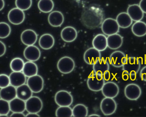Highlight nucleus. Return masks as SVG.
Returning <instances> with one entry per match:
<instances>
[{"label":"nucleus","instance_id":"nucleus-1","mask_svg":"<svg viewBox=\"0 0 146 117\" xmlns=\"http://www.w3.org/2000/svg\"><path fill=\"white\" fill-rule=\"evenodd\" d=\"M104 13L101 8L96 5L87 7L82 12L81 21L88 28L94 29L103 23Z\"/></svg>","mask_w":146,"mask_h":117},{"label":"nucleus","instance_id":"nucleus-2","mask_svg":"<svg viewBox=\"0 0 146 117\" xmlns=\"http://www.w3.org/2000/svg\"><path fill=\"white\" fill-rule=\"evenodd\" d=\"M105 83L103 76L95 74L94 72L89 75L87 82L88 88L91 91L95 92L101 91Z\"/></svg>","mask_w":146,"mask_h":117},{"label":"nucleus","instance_id":"nucleus-3","mask_svg":"<svg viewBox=\"0 0 146 117\" xmlns=\"http://www.w3.org/2000/svg\"><path fill=\"white\" fill-rule=\"evenodd\" d=\"M74 61L68 56L61 57L57 62V67L58 70L62 74H70L72 72L75 68Z\"/></svg>","mask_w":146,"mask_h":117},{"label":"nucleus","instance_id":"nucleus-4","mask_svg":"<svg viewBox=\"0 0 146 117\" xmlns=\"http://www.w3.org/2000/svg\"><path fill=\"white\" fill-rule=\"evenodd\" d=\"M55 101L59 106H70L73 102V98L70 92L66 90L58 91L55 95Z\"/></svg>","mask_w":146,"mask_h":117},{"label":"nucleus","instance_id":"nucleus-5","mask_svg":"<svg viewBox=\"0 0 146 117\" xmlns=\"http://www.w3.org/2000/svg\"><path fill=\"white\" fill-rule=\"evenodd\" d=\"M101 29L104 34L107 36L117 33L119 31L120 27L116 20L112 18H107L103 21Z\"/></svg>","mask_w":146,"mask_h":117},{"label":"nucleus","instance_id":"nucleus-6","mask_svg":"<svg viewBox=\"0 0 146 117\" xmlns=\"http://www.w3.org/2000/svg\"><path fill=\"white\" fill-rule=\"evenodd\" d=\"M100 110L104 115L111 116L115 113L117 108L116 102L113 98H106L100 103Z\"/></svg>","mask_w":146,"mask_h":117},{"label":"nucleus","instance_id":"nucleus-7","mask_svg":"<svg viewBox=\"0 0 146 117\" xmlns=\"http://www.w3.org/2000/svg\"><path fill=\"white\" fill-rule=\"evenodd\" d=\"M26 110L28 113H38L43 108L42 100L37 96H32L25 101Z\"/></svg>","mask_w":146,"mask_h":117},{"label":"nucleus","instance_id":"nucleus-8","mask_svg":"<svg viewBox=\"0 0 146 117\" xmlns=\"http://www.w3.org/2000/svg\"><path fill=\"white\" fill-rule=\"evenodd\" d=\"M27 84L33 92L38 93L42 91L44 86V81L41 76L37 74L28 77L27 81Z\"/></svg>","mask_w":146,"mask_h":117},{"label":"nucleus","instance_id":"nucleus-9","mask_svg":"<svg viewBox=\"0 0 146 117\" xmlns=\"http://www.w3.org/2000/svg\"><path fill=\"white\" fill-rule=\"evenodd\" d=\"M123 70L129 75L138 73L141 67V63L138 58L134 57H127V61L123 66Z\"/></svg>","mask_w":146,"mask_h":117},{"label":"nucleus","instance_id":"nucleus-10","mask_svg":"<svg viewBox=\"0 0 146 117\" xmlns=\"http://www.w3.org/2000/svg\"><path fill=\"white\" fill-rule=\"evenodd\" d=\"M141 90L139 85L134 83L128 84L124 89L125 97L130 100H137L141 96Z\"/></svg>","mask_w":146,"mask_h":117},{"label":"nucleus","instance_id":"nucleus-11","mask_svg":"<svg viewBox=\"0 0 146 117\" xmlns=\"http://www.w3.org/2000/svg\"><path fill=\"white\" fill-rule=\"evenodd\" d=\"M25 18V15L24 11L17 7L12 9L8 14L9 21L13 25H20L24 22Z\"/></svg>","mask_w":146,"mask_h":117},{"label":"nucleus","instance_id":"nucleus-12","mask_svg":"<svg viewBox=\"0 0 146 117\" xmlns=\"http://www.w3.org/2000/svg\"><path fill=\"white\" fill-rule=\"evenodd\" d=\"M101 91L103 95L106 98H114L119 94V88L115 82H108L105 83Z\"/></svg>","mask_w":146,"mask_h":117},{"label":"nucleus","instance_id":"nucleus-13","mask_svg":"<svg viewBox=\"0 0 146 117\" xmlns=\"http://www.w3.org/2000/svg\"><path fill=\"white\" fill-rule=\"evenodd\" d=\"M23 54L26 60L33 62L39 60L41 55L39 48L34 45L27 46L24 50Z\"/></svg>","mask_w":146,"mask_h":117},{"label":"nucleus","instance_id":"nucleus-14","mask_svg":"<svg viewBox=\"0 0 146 117\" xmlns=\"http://www.w3.org/2000/svg\"><path fill=\"white\" fill-rule=\"evenodd\" d=\"M127 57L122 51H117L111 53L109 60L110 64L115 68H121L126 63Z\"/></svg>","mask_w":146,"mask_h":117},{"label":"nucleus","instance_id":"nucleus-15","mask_svg":"<svg viewBox=\"0 0 146 117\" xmlns=\"http://www.w3.org/2000/svg\"><path fill=\"white\" fill-rule=\"evenodd\" d=\"M36 33L32 29H26L22 32L21 35V42L27 46L34 45L37 40Z\"/></svg>","mask_w":146,"mask_h":117},{"label":"nucleus","instance_id":"nucleus-16","mask_svg":"<svg viewBox=\"0 0 146 117\" xmlns=\"http://www.w3.org/2000/svg\"><path fill=\"white\" fill-rule=\"evenodd\" d=\"M100 58V51L94 47L88 49L83 55L84 61L87 64L89 65H93Z\"/></svg>","mask_w":146,"mask_h":117},{"label":"nucleus","instance_id":"nucleus-17","mask_svg":"<svg viewBox=\"0 0 146 117\" xmlns=\"http://www.w3.org/2000/svg\"><path fill=\"white\" fill-rule=\"evenodd\" d=\"M127 13L135 21H141L144 17V13L138 4L129 5L127 10Z\"/></svg>","mask_w":146,"mask_h":117},{"label":"nucleus","instance_id":"nucleus-18","mask_svg":"<svg viewBox=\"0 0 146 117\" xmlns=\"http://www.w3.org/2000/svg\"><path fill=\"white\" fill-rule=\"evenodd\" d=\"M61 37L65 42L71 43L74 41L77 38V31L73 27H66L62 30Z\"/></svg>","mask_w":146,"mask_h":117},{"label":"nucleus","instance_id":"nucleus-19","mask_svg":"<svg viewBox=\"0 0 146 117\" xmlns=\"http://www.w3.org/2000/svg\"><path fill=\"white\" fill-rule=\"evenodd\" d=\"M10 85L15 88L18 87L26 82V76L22 71L21 72H13L9 75Z\"/></svg>","mask_w":146,"mask_h":117},{"label":"nucleus","instance_id":"nucleus-20","mask_svg":"<svg viewBox=\"0 0 146 117\" xmlns=\"http://www.w3.org/2000/svg\"><path fill=\"white\" fill-rule=\"evenodd\" d=\"M64 21L63 14L59 11L51 12L48 17V21L50 25L54 27L61 26Z\"/></svg>","mask_w":146,"mask_h":117},{"label":"nucleus","instance_id":"nucleus-21","mask_svg":"<svg viewBox=\"0 0 146 117\" xmlns=\"http://www.w3.org/2000/svg\"><path fill=\"white\" fill-rule=\"evenodd\" d=\"M16 97V88L12 85H9L0 89V98L9 102Z\"/></svg>","mask_w":146,"mask_h":117},{"label":"nucleus","instance_id":"nucleus-22","mask_svg":"<svg viewBox=\"0 0 146 117\" xmlns=\"http://www.w3.org/2000/svg\"><path fill=\"white\" fill-rule=\"evenodd\" d=\"M107 46L111 49L120 48L123 43V37L118 33L108 36L107 37Z\"/></svg>","mask_w":146,"mask_h":117},{"label":"nucleus","instance_id":"nucleus-23","mask_svg":"<svg viewBox=\"0 0 146 117\" xmlns=\"http://www.w3.org/2000/svg\"><path fill=\"white\" fill-rule=\"evenodd\" d=\"M55 39L54 37L49 33H45L40 37L38 41L39 46L42 49L48 50L54 46Z\"/></svg>","mask_w":146,"mask_h":117},{"label":"nucleus","instance_id":"nucleus-24","mask_svg":"<svg viewBox=\"0 0 146 117\" xmlns=\"http://www.w3.org/2000/svg\"><path fill=\"white\" fill-rule=\"evenodd\" d=\"M92 45L94 48L100 51H104L108 47L107 37L104 34H98L93 39Z\"/></svg>","mask_w":146,"mask_h":117},{"label":"nucleus","instance_id":"nucleus-25","mask_svg":"<svg viewBox=\"0 0 146 117\" xmlns=\"http://www.w3.org/2000/svg\"><path fill=\"white\" fill-rule=\"evenodd\" d=\"M9 103L12 112H24L26 110L25 101L17 97L9 101Z\"/></svg>","mask_w":146,"mask_h":117},{"label":"nucleus","instance_id":"nucleus-26","mask_svg":"<svg viewBox=\"0 0 146 117\" xmlns=\"http://www.w3.org/2000/svg\"><path fill=\"white\" fill-rule=\"evenodd\" d=\"M17 97L26 101L33 96V92L27 84H23L16 88Z\"/></svg>","mask_w":146,"mask_h":117},{"label":"nucleus","instance_id":"nucleus-27","mask_svg":"<svg viewBox=\"0 0 146 117\" xmlns=\"http://www.w3.org/2000/svg\"><path fill=\"white\" fill-rule=\"evenodd\" d=\"M93 68L95 74L103 76L105 73L109 71L110 65L106 60L104 58H100L94 64Z\"/></svg>","mask_w":146,"mask_h":117},{"label":"nucleus","instance_id":"nucleus-28","mask_svg":"<svg viewBox=\"0 0 146 117\" xmlns=\"http://www.w3.org/2000/svg\"><path fill=\"white\" fill-rule=\"evenodd\" d=\"M116 20L120 27L122 28L129 27L132 25L133 21L128 14L125 12L119 13L117 16Z\"/></svg>","mask_w":146,"mask_h":117},{"label":"nucleus","instance_id":"nucleus-29","mask_svg":"<svg viewBox=\"0 0 146 117\" xmlns=\"http://www.w3.org/2000/svg\"><path fill=\"white\" fill-rule=\"evenodd\" d=\"M38 68L34 62L28 61L25 63L22 72L26 77H30L37 74Z\"/></svg>","mask_w":146,"mask_h":117},{"label":"nucleus","instance_id":"nucleus-30","mask_svg":"<svg viewBox=\"0 0 146 117\" xmlns=\"http://www.w3.org/2000/svg\"><path fill=\"white\" fill-rule=\"evenodd\" d=\"M132 31L137 37L145 36L146 35V23L141 21H135L132 26Z\"/></svg>","mask_w":146,"mask_h":117},{"label":"nucleus","instance_id":"nucleus-31","mask_svg":"<svg viewBox=\"0 0 146 117\" xmlns=\"http://www.w3.org/2000/svg\"><path fill=\"white\" fill-rule=\"evenodd\" d=\"M54 6V4L52 0H39L38 3V9L44 13L51 12Z\"/></svg>","mask_w":146,"mask_h":117},{"label":"nucleus","instance_id":"nucleus-32","mask_svg":"<svg viewBox=\"0 0 146 117\" xmlns=\"http://www.w3.org/2000/svg\"><path fill=\"white\" fill-rule=\"evenodd\" d=\"M73 117H87L88 114L87 107L83 104H78L72 109Z\"/></svg>","mask_w":146,"mask_h":117},{"label":"nucleus","instance_id":"nucleus-33","mask_svg":"<svg viewBox=\"0 0 146 117\" xmlns=\"http://www.w3.org/2000/svg\"><path fill=\"white\" fill-rule=\"evenodd\" d=\"M25 63L24 60L22 58L15 57L10 62V69L13 72L22 71Z\"/></svg>","mask_w":146,"mask_h":117},{"label":"nucleus","instance_id":"nucleus-34","mask_svg":"<svg viewBox=\"0 0 146 117\" xmlns=\"http://www.w3.org/2000/svg\"><path fill=\"white\" fill-rule=\"evenodd\" d=\"M56 117H72V109L70 106H60L56 111Z\"/></svg>","mask_w":146,"mask_h":117},{"label":"nucleus","instance_id":"nucleus-35","mask_svg":"<svg viewBox=\"0 0 146 117\" xmlns=\"http://www.w3.org/2000/svg\"><path fill=\"white\" fill-rule=\"evenodd\" d=\"M10 25L5 22H0V38L5 39L8 37L11 33Z\"/></svg>","mask_w":146,"mask_h":117},{"label":"nucleus","instance_id":"nucleus-36","mask_svg":"<svg viewBox=\"0 0 146 117\" xmlns=\"http://www.w3.org/2000/svg\"><path fill=\"white\" fill-rule=\"evenodd\" d=\"M16 7L23 11L28 10L32 5V0H15Z\"/></svg>","mask_w":146,"mask_h":117},{"label":"nucleus","instance_id":"nucleus-37","mask_svg":"<svg viewBox=\"0 0 146 117\" xmlns=\"http://www.w3.org/2000/svg\"><path fill=\"white\" fill-rule=\"evenodd\" d=\"M10 111L9 102L0 98V115H8Z\"/></svg>","mask_w":146,"mask_h":117},{"label":"nucleus","instance_id":"nucleus-38","mask_svg":"<svg viewBox=\"0 0 146 117\" xmlns=\"http://www.w3.org/2000/svg\"><path fill=\"white\" fill-rule=\"evenodd\" d=\"M10 85L9 76L5 74H0V88L6 87Z\"/></svg>","mask_w":146,"mask_h":117},{"label":"nucleus","instance_id":"nucleus-39","mask_svg":"<svg viewBox=\"0 0 146 117\" xmlns=\"http://www.w3.org/2000/svg\"><path fill=\"white\" fill-rule=\"evenodd\" d=\"M7 50L5 44L0 40V57L4 55Z\"/></svg>","mask_w":146,"mask_h":117},{"label":"nucleus","instance_id":"nucleus-40","mask_svg":"<svg viewBox=\"0 0 146 117\" xmlns=\"http://www.w3.org/2000/svg\"><path fill=\"white\" fill-rule=\"evenodd\" d=\"M140 76L142 80L146 82V66L144 67L141 70Z\"/></svg>","mask_w":146,"mask_h":117},{"label":"nucleus","instance_id":"nucleus-41","mask_svg":"<svg viewBox=\"0 0 146 117\" xmlns=\"http://www.w3.org/2000/svg\"><path fill=\"white\" fill-rule=\"evenodd\" d=\"M139 5L143 12L146 13V0H141Z\"/></svg>","mask_w":146,"mask_h":117},{"label":"nucleus","instance_id":"nucleus-42","mask_svg":"<svg viewBox=\"0 0 146 117\" xmlns=\"http://www.w3.org/2000/svg\"><path fill=\"white\" fill-rule=\"evenodd\" d=\"M23 112H13L10 117H25Z\"/></svg>","mask_w":146,"mask_h":117},{"label":"nucleus","instance_id":"nucleus-43","mask_svg":"<svg viewBox=\"0 0 146 117\" xmlns=\"http://www.w3.org/2000/svg\"><path fill=\"white\" fill-rule=\"evenodd\" d=\"M103 76L105 80H110V72L109 71L106 72V73H105L103 75Z\"/></svg>","mask_w":146,"mask_h":117},{"label":"nucleus","instance_id":"nucleus-44","mask_svg":"<svg viewBox=\"0 0 146 117\" xmlns=\"http://www.w3.org/2000/svg\"><path fill=\"white\" fill-rule=\"evenodd\" d=\"M129 76L127 73H126V72L124 71V73L123 74L122 77L123 78V80H128V79H129Z\"/></svg>","mask_w":146,"mask_h":117},{"label":"nucleus","instance_id":"nucleus-45","mask_svg":"<svg viewBox=\"0 0 146 117\" xmlns=\"http://www.w3.org/2000/svg\"><path fill=\"white\" fill-rule=\"evenodd\" d=\"M26 117H40L38 113H28Z\"/></svg>","mask_w":146,"mask_h":117},{"label":"nucleus","instance_id":"nucleus-46","mask_svg":"<svg viewBox=\"0 0 146 117\" xmlns=\"http://www.w3.org/2000/svg\"><path fill=\"white\" fill-rule=\"evenodd\" d=\"M5 6L4 0H0V11L2 10Z\"/></svg>","mask_w":146,"mask_h":117},{"label":"nucleus","instance_id":"nucleus-47","mask_svg":"<svg viewBox=\"0 0 146 117\" xmlns=\"http://www.w3.org/2000/svg\"><path fill=\"white\" fill-rule=\"evenodd\" d=\"M129 77L131 80H135L136 79V74H132L129 75Z\"/></svg>","mask_w":146,"mask_h":117},{"label":"nucleus","instance_id":"nucleus-48","mask_svg":"<svg viewBox=\"0 0 146 117\" xmlns=\"http://www.w3.org/2000/svg\"><path fill=\"white\" fill-rule=\"evenodd\" d=\"M88 117H100V116L97 114H92L88 116Z\"/></svg>","mask_w":146,"mask_h":117},{"label":"nucleus","instance_id":"nucleus-49","mask_svg":"<svg viewBox=\"0 0 146 117\" xmlns=\"http://www.w3.org/2000/svg\"><path fill=\"white\" fill-rule=\"evenodd\" d=\"M0 117H8V115H0Z\"/></svg>","mask_w":146,"mask_h":117}]
</instances>
